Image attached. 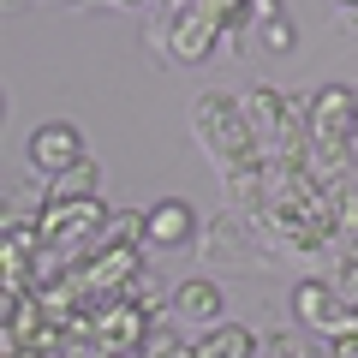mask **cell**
I'll list each match as a JSON object with an SVG mask.
<instances>
[{
	"label": "cell",
	"instance_id": "obj_1",
	"mask_svg": "<svg viewBox=\"0 0 358 358\" xmlns=\"http://www.w3.org/2000/svg\"><path fill=\"white\" fill-rule=\"evenodd\" d=\"M192 138H197V150L215 162L221 179L268 167L263 143H257V126H251V114H245V96H227V90L197 96L192 102Z\"/></svg>",
	"mask_w": 358,
	"mask_h": 358
},
{
	"label": "cell",
	"instance_id": "obj_2",
	"mask_svg": "<svg viewBox=\"0 0 358 358\" xmlns=\"http://www.w3.org/2000/svg\"><path fill=\"white\" fill-rule=\"evenodd\" d=\"M245 114L257 126V143H263L268 167H310V120H305V102H293L287 90L275 84H251L245 90Z\"/></svg>",
	"mask_w": 358,
	"mask_h": 358
},
{
	"label": "cell",
	"instance_id": "obj_3",
	"mask_svg": "<svg viewBox=\"0 0 358 358\" xmlns=\"http://www.w3.org/2000/svg\"><path fill=\"white\" fill-rule=\"evenodd\" d=\"M150 42H155V48H162L173 66H203V60H209V54H215L227 36H221L215 13H209L203 0H192V6H167Z\"/></svg>",
	"mask_w": 358,
	"mask_h": 358
},
{
	"label": "cell",
	"instance_id": "obj_4",
	"mask_svg": "<svg viewBox=\"0 0 358 358\" xmlns=\"http://www.w3.org/2000/svg\"><path fill=\"white\" fill-rule=\"evenodd\" d=\"M197 251H203L209 263H221V257H233V263H268L263 227H257L251 215H239V209H221L215 221H203V233H197Z\"/></svg>",
	"mask_w": 358,
	"mask_h": 358
},
{
	"label": "cell",
	"instance_id": "obj_5",
	"mask_svg": "<svg viewBox=\"0 0 358 358\" xmlns=\"http://www.w3.org/2000/svg\"><path fill=\"white\" fill-rule=\"evenodd\" d=\"M287 305H293V322H299V329L322 334V341H329V334H341V329H352V310L341 305V293H334L329 275H299Z\"/></svg>",
	"mask_w": 358,
	"mask_h": 358
},
{
	"label": "cell",
	"instance_id": "obj_6",
	"mask_svg": "<svg viewBox=\"0 0 358 358\" xmlns=\"http://www.w3.org/2000/svg\"><path fill=\"white\" fill-rule=\"evenodd\" d=\"M24 155H30V167H36L42 179H60V173H72L90 150H84V131H78L72 120H42V126L30 131Z\"/></svg>",
	"mask_w": 358,
	"mask_h": 358
},
{
	"label": "cell",
	"instance_id": "obj_7",
	"mask_svg": "<svg viewBox=\"0 0 358 358\" xmlns=\"http://www.w3.org/2000/svg\"><path fill=\"white\" fill-rule=\"evenodd\" d=\"M167 317H173L185 334H209L221 317H227V299H221V287L209 281V275H192V281H179V293L167 299Z\"/></svg>",
	"mask_w": 358,
	"mask_h": 358
},
{
	"label": "cell",
	"instance_id": "obj_8",
	"mask_svg": "<svg viewBox=\"0 0 358 358\" xmlns=\"http://www.w3.org/2000/svg\"><path fill=\"white\" fill-rule=\"evenodd\" d=\"M197 233H203V221H197V209L185 197H162L155 209H143V245H155V251H179Z\"/></svg>",
	"mask_w": 358,
	"mask_h": 358
},
{
	"label": "cell",
	"instance_id": "obj_9",
	"mask_svg": "<svg viewBox=\"0 0 358 358\" xmlns=\"http://www.w3.org/2000/svg\"><path fill=\"white\" fill-rule=\"evenodd\" d=\"M257 36L268 54H293L299 48V24L281 13V0H257Z\"/></svg>",
	"mask_w": 358,
	"mask_h": 358
},
{
	"label": "cell",
	"instance_id": "obj_10",
	"mask_svg": "<svg viewBox=\"0 0 358 358\" xmlns=\"http://www.w3.org/2000/svg\"><path fill=\"white\" fill-rule=\"evenodd\" d=\"M209 13H215V24H221V36L227 42H239L245 30L257 24V0H203Z\"/></svg>",
	"mask_w": 358,
	"mask_h": 358
},
{
	"label": "cell",
	"instance_id": "obj_11",
	"mask_svg": "<svg viewBox=\"0 0 358 358\" xmlns=\"http://www.w3.org/2000/svg\"><path fill=\"white\" fill-rule=\"evenodd\" d=\"M96 185H102V167L90 162H78L72 173H60V179H48V197H96Z\"/></svg>",
	"mask_w": 358,
	"mask_h": 358
},
{
	"label": "cell",
	"instance_id": "obj_12",
	"mask_svg": "<svg viewBox=\"0 0 358 358\" xmlns=\"http://www.w3.org/2000/svg\"><path fill=\"white\" fill-rule=\"evenodd\" d=\"M322 346H329V358H358V322H352V329H341V334H329Z\"/></svg>",
	"mask_w": 358,
	"mask_h": 358
},
{
	"label": "cell",
	"instance_id": "obj_13",
	"mask_svg": "<svg viewBox=\"0 0 358 358\" xmlns=\"http://www.w3.org/2000/svg\"><path fill=\"white\" fill-rule=\"evenodd\" d=\"M108 6H120V13H150V6H162V0H108Z\"/></svg>",
	"mask_w": 358,
	"mask_h": 358
},
{
	"label": "cell",
	"instance_id": "obj_14",
	"mask_svg": "<svg viewBox=\"0 0 358 358\" xmlns=\"http://www.w3.org/2000/svg\"><path fill=\"white\" fill-rule=\"evenodd\" d=\"M0 6H13V13H18V6H36V0H0Z\"/></svg>",
	"mask_w": 358,
	"mask_h": 358
},
{
	"label": "cell",
	"instance_id": "obj_15",
	"mask_svg": "<svg viewBox=\"0 0 358 358\" xmlns=\"http://www.w3.org/2000/svg\"><path fill=\"white\" fill-rule=\"evenodd\" d=\"M334 6H341V13H358V0H334Z\"/></svg>",
	"mask_w": 358,
	"mask_h": 358
},
{
	"label": "cell",
	"instance_id": "obj_16",
	"mask_svg": "<svg viewBox=\"0 0 358 358\" xmlns=\"http://www.w3.org/2000/svg\"><path fill=\"white\" fill-rule=\"evenodd\" d=\"M162 6H192V0H162Z\"/></svg>",
	"mask_w": 358,
	"mask_h": 358
},
{
	"label": "cell",
	"instance_id": "obj_17",
	"mask_svg": "<svg viewBox=\"0 0 358 358\" xmlns=\"http://www.w3.org/2000/svg\"><path fill=\"white\" fill-rule=\"evenodd\" d=\"M352 150H358V143H352Z\"/></svg>",
	"mask_w": 358,
	"mask_h": 358
}]
</instances>
